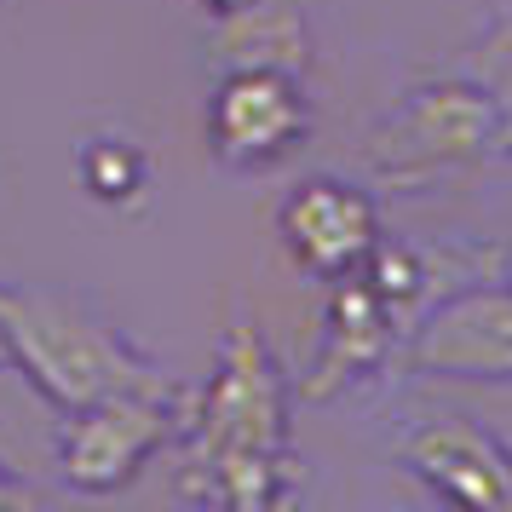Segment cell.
Segmentation results:
<instances>
[{"label":"cell","instance_id":"5b68a950","mask_svg":"<svg viewBox=\"0 0 512 512\" xmlns=\"http://www.w3.org/2000/svg\"><path fill=\"white\" fill-rule=\"evenodd\" d=\"M305 75L282 70H219L202 110L208 156L225 173H271L294 162L311 139V98L300 87Z\"/></svg>","mask_w":512,"mask_h":512},{"label":"cell","instance_id":"5bb4252c","mask_svg":"<svg viewBox=\"0 0 512 512\" xmlns=\"http://www.w3.org/2000/svg\"><path fill=\"white\" fill-rule=\"evenodd\" d=\"M196 6H202L208 18H219V12H236V6H248V0H196Z\"/></svg>","mask_w":512,"mask_h":512},{"label":"cell","instance_id":"8992f818","mask_svg":"<svg viewBox=\"0 0 512 512\" xmlns=\"http://www.w3.org/2000/svg\"><path fill=\"white\" fill-rule=\"evenodd\" d=\"M403 374L420 380H466V386H512V288L495 277L449 288L397 351Z\"/></svg>","mask_w":512,"mask_h":512},{"label":"cell","instance_id":"9a60e30c","mask_svg":"<svg viewBox=\"0 0 512 512\" xmlns=\"http://www.w3.org/2000/svg\"><path fill=\"white\" fill-rule=\"evenodd\" d=\"M0 369H12V351H6V334H0Z\"/></svg>","mask_w":512,"mask_h":512},{"label":"cell","instance_id":"7a4b0ae2","mask_svg":"<svg viewBox=\"0 0 512 512\" xmlns=\"http://www.w3.org/2000/svg\"><path fill=\"white\" fill-rule=\"evenodd\" d=\"M0 334L12 351V369L58 415L116 392H185L167 363L139 351L81 288H64V282H0Z\"/></svg>","mask_w":512,"mask_h":512},{"label":"cell","instance_id":"6da1fadb","mask_svg":"<svg viewBox=\"0 0 512 512\" xmlns=\"http://www.w3.org/2000/svg\"><path fill=\"white\" fill-rule=\"evenodd\" d=\"M179 449L185 501L271 512L300 495V455L288 443V380L248 311L219 334L208 380L185 392Z\"/></svg>","mask_w":512,"mask_h":512},{"label":"cell","instance_id":"30bf717a","mask_svg":"<svg viewBox=\"0 0 512 512\" xmlns=\"http://www.w3.org/2000/svg\"><path fill=\"white\" fill-rule=\"evenodd\" d=\"M208 64L213 70H311V24L300 0H248L236 12L208 18Z\"/></svg>","mask_w":512,"mask_h":512},{"label":"cell","instance_id":"3957f363","mask_svg":"<svg viewBox=\"0 0 512 512\" xmlns=\"http://www.w3.org/2000/svg\"><path fill=\"white\" fill-rule=\"evenodd\" d=\"M495 144H501V121H495V98L484 93V81H472L466 70L432 75L369 127L363 173H369V190L380 185L415 196V190L472 173L484 156H495Z\"/></svg>","mask_w":512,"mask_h":512},{"label":"cell","instance_id":"ba28073f","mask_svg":"<svg viewBox=\"0 0 512 512\" xmlns=\"http://www.w3.org/2000/svg\"><path fill=\"white\" fill-rule=\"evenodd\" d=\"M277 242L305 282H323L328 288V282L363 271V259L380 242V208H374L369 185L317 173V179H300L282 196Z\"/></svg>","mask_w":512,"mask_h":512},{"label":"cell","instance_id":"4fadbf2b","mask_svg":"<svg viewBox=\"0 0 512 512\" xmlns=\"http://www.w3.org/2000/svg\"><path fill=\"white\" fill-rule=\"evenodd\" d=\"M35 501H41V495H35L24 478H12V472L0 466V512H24V507H35Z\"/></svg>","mask_w":512,"mask_h":512},{"label":"cell","instance_id":"9c48e42d","mask_svg":"<svg viewBox=\"0 0 512 512\" xmlns=\"http://www.w3.org/2000/svg\"><path fill=\"white\" fill-rule=\"evenodd\" d=\"M403 351V328L397 317L380 305L363 271L328 282V305L323 323H317V346L311 363L300 374V397L305 403H328V397H346L357 386H369L374 374H386Z\"/></svg>","mask_w":512,"mask_h":512},{"label":"cell","instance_id":"52a82bcc","mask_svg":"<svg viewBox=\"0 0 512 512\" xmlns=\"http://www.w3.org/2000/svg\"><path fill=\"white\" fill-rule=\"evenodd\" d=\"M392 461L426 495L472 512H512V443L472 415H426L397 432Z\"/></svg>","mask_w":512,"mask_h":512},{"label":"cell","instance_id":"2e32d148","mask_svg":"<svg viewBox=\"0 0 512 512\" xmlns=\"http://www.w3.org/2000/svg\"><path fill=\"white\" fill-rule=\"evenodd\" d=\"M489 12H512V0H489Z\"/></svg>","mask_w":512,"mask_h":512},{"label":"cell","instance_id":"8fae6325","mask_svg":"<svg viewBox=\"0 0 512 512\" xmlns=\"http://www.w3.org/2000/svg\"><path fill=\"white\" fill-rule=\"evenodd\" d=\"M75 185L93 196L98 208L133 213L150 202L156 190V156L150 144L121 133V127H104V133H87L75 144Z\"/></svg>","mask_w":512,"mask_h":512},{"label":"cell","instance_id":"277c9868","mask_svg":"<svg viewBox=\"0 0 512 512\" xmlns=\"http://www.w3.org/2000/svg\"><path fill=\"white\" fill-rule=\"evenodd\" d=\"M179 415H185V392H116L81 403L52 432V466L75 495H121L162 449L179 443Z\"/></svg>","mask_w":512,"mask_h":512},{"label":"cell","instance_id":"7c38bea8","mask_svg":"<svg viewBox=\"0 0 512 512\" xmlns=\"http://www.w3.org/2000/svg\"><path fill=\"white\" fill-rule=\"evenodd\" d=\"M466 75L484 81V93L495 98V121H501V144H495V156H512V12H495V24L472 41V52H466Z\"/></svg>","mask_w":512,"mask_h":512}]
</instances>
